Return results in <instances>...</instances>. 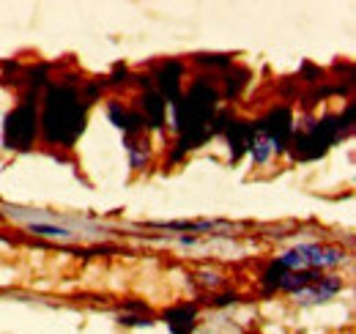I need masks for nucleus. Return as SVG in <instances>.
Listing matches in <instances>:
<instances>
[{
	"label": "nucleus",
	"instance_id": "f257e3e1",
	"mask_svg": "<svg viewBox=\"0 0 356 334\" xmlns=\"http://www.w3.org/2000/svg\"><path fill=\"white\" fill-rule=\"evenodd\" d=\"M86 126V104L77 88L72 85H55L49 88L44 99V116H42V134L47 143L72 145Z\"/></svg>",
	"mask_w": 356,
	"mask_h": 334
},
{
	"label": "nucleus",
	"instance_id": "f03ea898",
	"mask_svg": "<svg viewBox=\"0 0 356 334\" xmlns=\"http://www.w3.org/2000/svg\"><path fill=\"white\" fill-rule=\"evenodd\" d=\"M39 132V121H36V104L33 99H25L8 118H6V145L8 148H31V143L36 140Z\"/></svg>",
	"mask_w": 356,
	"mask_h": 334
},
{
	"label": "nucleus",
	"instance_id": "7ed1b4c3",
	"mask_svg": "<svg viewBox=\"0 0 356 334\" xmlns=\"http://www.w3.org/2000/svg\"><path fill=\"white\" fill-rule=\"evenodd\" d=\"M293 118H291V113L285 110V107H280V110H271L264 121H258V132L266 137L268 143H271V148L274 151H282L285 148V143H288V137H291V129H293Z\"/></svg>",
	"mask_w": 356,
	"mask_h": 334
},
{
	"label": "nucleus",
	"instance_id": "20e7f679",
	"mask_svg": "<svg viewBox=\"0 0 356 334\" xmlns=\"http://www.w3.org/2000/svg\"><path fill=\"white\" fill-rule=\"evenodd\" d=\"M181 77H184V66L178 63V61H168L162 69H159V74H156V85H159V96L162 99H170V102H176L181 99Z\"/></svg>",
	"mask_w": 356,
	"mask_h": 334
},
{
	"label": "nucleus",
	"instance_id": "39448f33",
	"mask_svg": "<svg viewBox=\"0 0 356 334\" xmlns=\"http://www.w3.org/2000/svg\"><path fill=\"white\" fill-rule=\"evenodd\" d=\"M299 250H302V255H305L307 266H312L315 271H318V269L337 266V263H343V260H346V252L340 250V247H318V244H305V247H299Z\"/></svg>",
	"mask_w": 356,
	"mask_h": 334
},
{
	"label": "nucleus",
	"instance_id": "423d86ee",
	"mask_svg": "<svg viewBox=\"0 0 356 334\" xmlns=\"http://www.w3.org/2000/svg\"><path fill=\"white\" fill-rule=\"evenodd\" d=\"M107 116H110V121L118 126V129H124L127 134H137V132H143V116L140 113H132V110H127V107H121V102L118 99H113L110 104H107Z\"/></svg>",
	"mask_w": 356,
	"mask_h": 334
},
{
	"label": "nucleus",
	"instance_id": "0eeeda50",
	"mask_svg": "<svg viewBox=\"0 0 356 334\" xmlns=\"http://www.w3.org/2000/svg\"><path fill=\"white\" fill-rule=\"evenodd\" d=\"M140 107H143V121H148L154 129H162L165 113H168V102H165L159 93H154V90L145 93V96L140 99Z\"/></svg>",
	"mask_w": 356,
	"mask_h": 334
},
{
	"label": "nucleus",
	"instance_id": "6e6552de",
	"mask_svg": "<svg viewBox=\"0 0 356 334\" xmlns=\"http://www.w3.org/2000/svg\"><path fill=\"white\" fill-rule=\"evenodd\" d=\"M165 324L170 326L173 334H189L192 326H195V307L189 304H181V307H173L165 312Z\"/></svg>",
	"mask_w": 356,
	"mask_h": 334
},
{
	"label": "nucleus",
	"instance_id": "1a4fd4ad",
	"mask_svg": "<svg viewBox=\"0 0 356 334\" xmlns=\"http://www.w3.org/2000/svg\"><path fill=\"white\" fill-rule=\"evenodd\" d=\"M343 288V283L337 280V277H318L315 283H312L310 288H305V291H299L296 296H302L305 301L310 299V301H323V299H329V296H334V293Z\"/></svg>",
	"mask_w": 356,
	"mask_h": 334
},
{
	"label": "nucleus",
	"instance_id": "9d476101",
	"mask_svg": "<svg viewBox=\"0 0 356 334\" xmlns=\"http://www.w3.org/2000/svg\"><path fill=\"white\" fill-rule=\"evenodd\" d=\"M250 154H252V159L258 162V165H264V162H268V157H271V143H268L266 137H252V143H250V148H247Z\"/></svg>",
	"mask_w": 356,
	"mask_h": 334
},
{
	"label": "nucleus",
	"instance_id": "9b49d317",
	"mask_svg": "<svg viewBox=\"0 0 356 334\" xmlns=\"http://www.w3.org/2000/svg\"><path fill=\"white\" fill-rule=\"evenodd\" d=\"M31 233L47 236V239H72V230H66V228H55V225H42V222H33V225H31Z\"/></svg>",
	"mask_w": 356,
	"mask_h": 334
},
{
	"label": "nucleus",
	"instance_id": "f8f14e48",
	"mask_svg": "<svg viewBox=\"0 0 356 334\" xmlns=\"http://www.w3.org/2000/svg\"><path fill=\"white\" fill-rule=\"evenodd\" d=\"M285 271H288V269H282L277 260L268 266V271L264 274V285H266V291H274V288H280V283H282Z\"/></svg>",
	"mask_w": 356,
	"mask_h": 334
},
{
	"label": "nucleus",
	"instance_id": "ddd939ff",
	"mask_svg": "<svg viewBox=\"0 0 356 334\" xmlns=\"http://www.w3.org/2000/svg\"><path fill=\"white\" fill-rule=\"evenodd\" d=\"M129 154H132V167H140L145 162V154L137 148V143H129Z\"/></svg>",
	"mask_w": 356,
	"mask_h": 334
},
{
	"label": "nucleus",
	"instance_id": "4468645a",
	"mask_svg": "<svg viewBox=\"0 0 356 334\" xmlns=\"http://www.w3.org/2000/svg\"><path fill=\"white\" fill-rule=\"evenodd\" d=\"M203 63H211V66H227L230 61H227V55H206V58H200Z\"/></svg>",
	"mask_w": 356,
	"mask_h": 334
},
{
	"label": "nucleus",
	"instance_id": "2eb2a0df",
	"mask_svg": "<svg viewBox=\"0 0 356 334\" xmlns=\"http://www.w3.org/2000/svg\"><path fill=\"white\" fill-rule=\"evenodd\" d=\"M233 301H236V293H222V296L214 299V307H227V304H233Z\"/></svg>",
	"mask_w": 356,
	"mask_h": 334
},
{
	"label": "nucleus",
	"instance_id": "dca6fc26",
	"mask_svg": "<svg viewBox=\"0 0 356 334\" xmlns=\"http://www.w3.org/2000/svg\"><path fill=\"white\" fill-rule=\"evenodd\" d=\"M121 324H129V326H148L151 321H145V318H129V315H127Z\"/></svg>",
	"mask_w": 356,
	"mask_h": 334
},
{
	"label": "nucleus",
	"instance_id": "f3484780",
	"mask_svg": "<svg viewBox=\"0 0 356 334\" xmlns=\"http://www.w3.org/2000/svg\"><path fill=\"white\" fill-rule=\"evenodd\" d=\"M127 74H129V72H127L124 66H118V69H115V74H113V83H121V77L127 80Z\"/></svg>",
	"mask_w": 356,
	"mask_h": 334
}]
</instances>
